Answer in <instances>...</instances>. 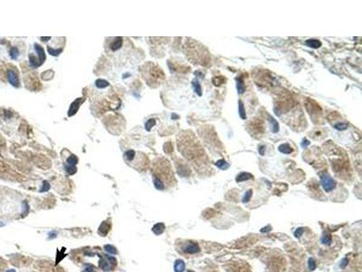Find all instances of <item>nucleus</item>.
Masks as SVG:
<instances>
[{
	"label": "nucleus",
	"instance_id": "obj_1",
	"mask_svg": "<svg viewBox=\"0 0 362 272\" xmlns=\"http://www.w3.org/2000/svg\"><path fill=\"white\" fill-rule=\"evenodd\" d=\"M180 152L195 164L200 165L207 161V154L191 132L180 133V139L177 142Z\"/></svg>",
	"mask_w": 362,
	"mask_h": 272
},
{
	"label": "nucleus",
	"instance_id": "obj_2",
	"mask_svg": "<svg viewBox=\"0 0 362 272\" xmlns=\"http://www.w3.org/2000/svg\"><path fill=\"white\" fill-rule=\"evenodd\" d=\"M174 178L169 161L166 159H158V162H155L153 169V182L155 188L159 190H164L166 187L165 183L172 185L173 182H175Z\"/></svg>",
	"mask_w": 362,
	"mask_h": 272
},
{
	"label": "nucleus",
	"instance_id": "obj_3",
	"mask_svg": "<svg viewBox=\"0 0 362 272\" xmlns=\"http://www.w3.org/2000/svg\"><path fill=\"white\" fill-rule=\"evenodd\" d=\"M186 49L188 50V57L190 58L193 63L200 65H207L209 63L210 59L207 51L197 42H191L188 46H186Z\"/></svg>",
	"mask_w": 362,
	"mask_h": 272
},
{
	"label": "nucleus",
	"instance_id": "obj_4",
	"mask_svg": "<svg viewBox=\"0 0 362 272\" xmlns=\"http://www.w3.org/2000/svg\"><path fill=\"white\" fill-rule=\"evenodd\" d=\"M328 147V146H327ZM328 154L332 162V168L335 170L336 172H344L348 171L349 168V161L346 157V155L341 151L339 148L335 145L331 144V147H328Z\"/></svg>",
	"mask_w": 362,
	"mask_h": 272
},
{
	"label": "nucleus",
	"instance_id": "obj_5",
	"mask_svg": "<svg viewBox=\"0 0 362 272\" xmlns=\"http://www.w3.org/2000/svg\"><path fill=\"white\" fill-rule=\"evenodd\" d=\"M149 67L144 69V78L146 79L148 85H159L164 79V73L159 67L156 66L153 64H148L147 65Z\"/></svg>",
	"mask_w": 362,
	"mask_h": 272
},
{
	"label": "nucleus",
	"instance_id": "obj_6",
	"mask_svg": "<svg viewBox=\"0 0 362 272\" xmlns=\"http://www.w3.org/2000/svg\"><path fill=\"white\" fill-rule=\"evenodd\" d=\"M249 132L255 137L262 135L264 132V124L259 119H254L249 124Z\"/></svg>",
	"mask_w": 362,
	"mask_h": 272
},
{
	"label": "nucleus",
	"instance_id": "obj_7",
	"mask_svg": "<svg viewBox=\"0 0 362 272\" xmlns=\"http://www.w3.org/2000/svg\"><path fill=\"white\" fill-rule=\"evenodd\" d=\"M320 184L326 192H330L336 187V182L328 174H323L320 176Z\"/></svg>",
	"mask_w": 362,
	"mask_h": 272
},
{
	"label": "nucleus",
	"instance_id": "obj_8",
	"mask_svg": "<svg viewBox=\"0 0 362 272\" xmlns=\"http://www.w3.org/2000/svg\"><path fill=\"white\" fill-rule=\"evenodd\" d=\"M305 106L307 111L309 112V113L313 116V115H319L321 113V109L319 106L318 104H316V102H314L313 100L311 99H307L305 102Z\"/></svg>",
	"mask_w": 362,
	"mask_h": 272
},
{
	"label": "nucleus",
	"instance_id": "obj_9",
	"mask_svg": "<svg viewBox=\"0 0 362 272\" xmlns=\"http://www.w3.org/2000/svg\"><path fill=\"white\" fill-rule=\"evenodd\" d=\"M182 250L187 254H196L200 251V248H199L198 244H196V243L188 242L182 248Z\"/></svg>",
	"mask_w": 362,
	"mask_h": 272
},
{
	"label": "nucleus",
	"instance_id": "obj_10",
	"mask_svg": "<svg viewBox=\"0 0 362 272\" xmlns=\"http://www.w3.org/2000/svg\"><path fill=\"white\" fill-rule=\"evenodd\" d=\"M111 228V221H103L102 224H100V228L98 229V233L100 235H102L103 237H104V236H106L108 234V232L110 231Z\"/></svg>",
	"mask_w": 362,
	"mask_h": 272
},
{
	"label": "nucleus",
	"instance_id": "obj_11",
	"mask_svg": "<svg viewBox=\"0 0 362 272\" xmlns=\"http://www.w3.org/2000/svg\"><path fill=\"white\" fill-rule=\"evenodd\" d=\"M7 79H8L9 83H10L12 85H14V86H15V87L18 86V85H19L18 77H17V74H15V72L14 70H9V71L7 72Z\"/></svg>",
	"mask_w": 362,
	"mask_h": 272
},
{
	"label": "nucleus",
	"instance_id": "obj_12",
	"mask_svg": "<svg viewBox=\"0 0 362 272\" xmlns=\"http://www.w3.org/2000/svg\"><path fill=\"white\" fill-rule=\"evenodd\" d=\"M186 268L185 262L181 260H177L174 264V271L175 272H184Z\"/></svg>",
	"mask_w": 362,
	"mask_h": 272
},
{
	"label": "nucleus",
	"instance_id": "obj_13",
	"mask_svg": "<svg viewBox=\"0 0 362 272\" xmlns=\"http://www.w3.org/2000/svg\"><path fill=\"white\" fill-rule=\"evenodd\" d=\"M164 230H165V225L163 223H157L152 228V231L156 235L162 234V233L164 232Z\"/></svg>",
	"mask_w": 362,
	"mask_h": 272
},
{
	"label": "nucleus",
	"instance_id": "obj_14",
	"mask_svg": "<svg viewBox=\"0 0 362 272\" xmlns=\"http://www.w3.org/2000/svg\"><path fill=\"white\" fill-rule=\"evenodd\" d=\"M253 179V175L250 173H246V172H242L240 173L239 175L236 178V182H244V181H247V180H251Z\"/></svg>",
	"mask_w": 362,
	"mask_h": 272
},
{
	"label": "nucleus",
	"instance_id": "obj_15",
	"mask_svg": "<svg viewBox=\"0 0 362 272\" xmlns=\"http://www.w3.org/2000/svg\"><path fill=\"white\" fill-rule=\"evenodd\" d=\"M82 102V100L80 99V100H75L73 104H72V105H71V108H70V110H69V112H68V115L69 116H72V115H73L76 112H77V110H78V108H79V106H76V104H78L79 103H81Z\"/></svg>",
	"mask_w": 362,
	"mask_h": 272
},
{
	"label": "nucleus",
	"instance_id": "obj_16",
	"mask_svg": "<svg viewBox=\"0 0 362 272\" xmlns=\"http://www.w3.org/2000/svg\"><path fill=\"white\" fill-rule=\"evenodd\" d=\"M306 45L311 48H319L321 46V43L319 40L316 39H309L306 41Z\"/></svg>",
	"mask_w": 362,
	"mask_h": 272
},
{
	"label": "nucleus",
	"instance_id": "obj_17",
	"mask_svg": "<svg viewBox=\"0 0 362 272\" xmlns=\"http://www.w3.org/2000/svg\"><path fill=\"white\" fill-rule=\"evenodd\" d=\"M279 151H280L281 152H283V153L289 154V153H291V152L292 151V147H291L288 143H284V144L280 145Z\"/></svg>",
	"mask_w": 362,
	"mask_h": 272
},
{
	"label": "nucleus",
	"instance_id": "obj_18",
	"mask_svg": "<svg viewBox=\"0 0 362 272\" xmlns=\"http://www.w3.org/2000/svg\"><path fill=\"white\" fill-rule=\"evenodd\" d=\"M320 241H321V243L324 244V245H330L331 242H332L330 234H329V233H325V234H323V236L321 237Z\"/></svg>",
	"mask_w": 362,
	"mask_h": 272
},
{
	"label": "nucleus",
	"instance_id": "obj_19",
	"mask_svg": "<svg viewBox=\"0 0 362 272\" xmlns=\"http://www.w3.org/2000/svg\"><path fill=\"white\" fill-rule=\"evenodd\" d=\"M215 165L221 170H227L229 168V164L225 160H219L215 162Z\"/></svg>",
	"mask_w": 362,
	"mask_h": 272
},
{
	"label": "nucleus",
	"instance_id": "obj_20",
	"mask_svg": "<svg viewBox=\"0 0 362 272\" xmlns=\"http://www.w3.org/2000/svg\"><path fill=\"white\" fill-rule=\"evenodd\" d=\"M270 127L273 132H277L279 131V124L272 117H270Z\"/></svg>",
	"mask_w": 362,
	"mask_h": 272
},
{
	"label": "nucleus",
	"instance_id": "obj_21",
	"mask_svg": "<svg viewBox=\"0 0 362 272\" xmlns=\"http://www.w3.org/2000/svg\"><path fill=\"white\" fill-rule=\"evenodd\" d=\"M237 82V90L239 93H243L245 92V85H244V81L242 78H237L236 79Z\"/></svg>",
	"mask_w": 362,
	"mask_h": 272
},
{
	"label": "nucleus",
	"instance_id": "obj_22",
	"mask_svg": "<svg viewBox=\"0 0 362 272\" xmlns=\"http://www.w3.org/2000/svg\"><path fill=\"white\" fill-rule=\"evenodd\" d=\"M122 38H120V37L116 38V40H115V41L113 42V44L111 45V49H112V50H117L118 48L120 47V46H122Z\"/></svg>",
	"mask_w": 362,
	"mask_h": 272
},
{
	"label": "nucleus",
	"instance_id": "obj_23",
	"mask_svg": "<svg viewBox=\"0 0 362 272\" xmlns=\"http://www.w3.org/2000/svg\"><path fill=\"white\" fill-rule=\"evenodd\" d=\"M239 114H240V116H241V118L242 119H245V107H244V104H243V103L242 102H239Z\"/></svg>",
	"mask_w": 362,
	"mask_h": 272
},
{
	"label": "nucleus",
	"instance_id": "obj_24",
	"mask_svg": "<svg viewBox=\"0 0 362 272\" xmlns=\"http://www.w3.org/2000/svg\"><path fill=\"white\" fill-rule=\"evenodd\" d=\"M108 85H109V83L107 81H105V80L99 79V80L96 81V86L98 88H105Z\"/></svg>",
	"mask_w": 362,
	"mask_h": 272
},
{
	"label": "nucleus",
	"instance_id": "obj_25",
	"mask_svg": "<svg viewBox=\"0 0 362 272\" xmlns=\"http://www.w3.org/2000/svg\"><path fill=\"white\" fill-rule=\"evenodd\" d=\"M225 81H226V79L224 78V77H222V76H215V78L213 79V83H214L215 85H222Z\"/></svg>",
	"mask_w": 362,
	"mask_h": 272
},
{
	"label": "nucleus",
	"instance_id": "obj_26",
	"mask_svg": "<svg viewBox=\"0 0 362 272\" xmlns=\"http://www.w3.org/2000/svg\"><path fill=\"white\" fill-rule=\"evenodd\" d=\"M252 195H253L252 190H247V191L245 192V194L244 195V197H243V202H247V201H249L251 200V198H252Z\"/></svg>",
	"mask_w": 362,
	"mask_h": 272
},
{
	"label": "nucleus",
	"instance_id": "obj_27",
	"mask_svg": "<svg viewBox=\"0 0 362 272\" xmlns=\"http://www.w3.org/2000/svg\"><path fill=\"white\" fill-rule=\"evenodd\" d=\"M334 128L339 130V131H343V130H346L348 128V124H345V123H341V124L339 123V124L334 125Z\"/></svg>",
	"mask_w": 362,
	"mask_h": 272
},
{
	"label": "nucleus",
	"instance_id": "obj_28",
	"mask_svg": "<svg viewBox=\"0 0 362 272\" xmlns=\"http://www.w3.org/2000/svg\"><path fill=\"white\" fill-rule=\"evenodd\" d=\"M308 266H309V269L311 271H313L316 268V262L312 258H310L308 260Z\"/></svg>",
	"mask_w": 362,
	"mask_h": 272
},
{
	"label": "nucleus",
	"instance_id": "obj_29",
	"mask_svg": "<svg viewBox=\"0 0 362 272\" xmlns=\"http://www.w3.org/2000/svg\"><path fill=\"white\" fill-rule=\"evenodd\" d=\"M193 85H194L195 91L197 93V94H198V95H201V94H202V93H201V86H200V85L198 84V82H197V81L193 82Z\"/></svg>",
	"mask_w": 362,
	"mask_h": 272
},
{
	"label": "nucleus",
	"instance_id": "obj_30",
	"mask_svg": "<svg viewBox=\"0 0 362 272\" xmlns=\"http://www.w3.org/2000/svg\"><path fill=\"white\" fill-rule=\"evenodd\" d=\"M303 232H304V229H303V228H298V229L294 231V236H295L296 238H300L301 235L303 234Z\"/></svg>",
	"mask_w": 362,
	"mask_h": 272
},
{
	"label": "nucleus",
	"instance_id": "obj_31",
	"mask_svg": "<svg viewBox=\"0 0 362 272\" xmlns=\"http://www.w3.org/2000/svg\"><path fill=\"white\" fill-rule=\"evenodd\" d=\"M104 248H105V249H106L108 252H110V253L117 254V250H116V248H115L113 246H111V245H107V246H105Z\"/></svg>",
	"mask_w": 362,
	"mask_h": 272
},
{
	"label": "nucleus",
	"instance_id": "obj_32",
	"mask_svg": "<svg viewBox=\"0 0 362 272\" xmlns=\"http://www.w3.org/2000/svg\"><path fill=\"white\" fill-rule=\"evenodd\" d=\"M18 50H17V48L16 47H13L12 49H11V51H10V54H11V57L12 58H14V59H15V58L17 57V55H18Z\"/></svg>",
	"mask_w": 362,
	"mask_h": 272
},
{
	"label": "nucleus",
	"instance_id": "obj_33",
	"mask_svg": "<svg viewBox=\"0 0 362 272\" xmlns=\"http://www.w3.org/2000/svg\"><path fill=\"white\" fill-rule=\"evenodd\" d=\"M348 263H349V260L347 259V258H344L342 260H341V262H340V265H339V267L341 268H346L347 267V265H348Z\"/></svg>",
	"mask_w": 362,
	"mask_h": 272
},
{
	"label": "nucleus",
	"instance_id": "obj_34",
	"mask_svg": "<svg viewBox=\"0 0 362 272\" xmlns=\"http://www.w3.org/2000/svg\"><path fill=\"white\" fill-rule=\"evenodd\" d=\"M155 124V121L153 120V119H151V120H149L148 123H147V124H146V127H147V130H149L150 128H151V126H153Z\"/></svg>",
	"mask_w": 362,
	"mask_h": 272
},
{
	"label": "nucleus",
	"instance_id": "obj_35",
	"mask_svg": "<svg viewBox=\"0 0 362 272\" xmlns=\"http://www.w3.org/2000/svg\"><path fill=\"white\" fill-rule=\"evenodd\" d=\"M7 272H15V269H9V270H7Z\"/></svg>",
	"mask_w": 362,
	"mask_h": 272
},
{
	"label": "nucleus",
	"instance_id": "obj_36",
	"mask_svg": "<svg viewBox=\"0 0 362 272\" xmlns=\"http://www.w3.org/2000/svg\"><path fill=\"white\" fill-rule=\"evenodd\" d=\"M188 272H194V271H191V270H189V271H188Z\"/></svg>",
	"mask_w": 362,
	"mask_h": 272
}]
</instances>
